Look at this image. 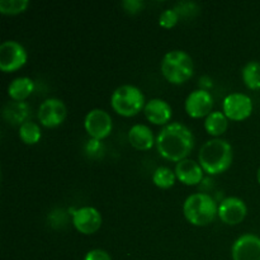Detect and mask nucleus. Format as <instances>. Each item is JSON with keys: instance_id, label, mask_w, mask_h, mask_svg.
Wrapping results in <instances>:
<instances>
[{"instance_id": "1", "label": "nucleus", "mask_w": 260, "mask_h": 260, "mask_svg": "<svg viewBox=\"0 0 260 260\" xmlns=\"http://www.w3.org/2000/svg\"><path fill=\"white\" fill-rule=\"evenodd\" d=\"M155 145L164 159L178 162L190 154L194 147V136L185 124L170 122L160 129Z\"/></svg>"}, {"instance_id": "2", "label": "nucleus", "mask_w": 260, "mask_h": 260, "mask_svg": "<svg viewBox=\"0 0 260 260\" xmlns=\"http://www.w3.org/2000/svg\"><path fill=\"white\" fill-rule=\"evenodd\" d=\"M234 152L230 142L223 139H211L202 145L198 154L201 167L211 175L221 174L230 168Z\"/></svg>"}, {"instance_id": "3", "label": "nucleus", "mask_w": 260, "mask_h": 260, "mask_svg": "<svg viewBox=\"0 0 260 260\" xmlns=\"http://www.w3.org/2000/svg\"><path fill=\"white\" fill-rule=\"evenodd\" d=\"M183 213L192 225L206 226L218 215V206L207 193H193L183 203Z\"/></svg>"}, {"instance_id": "4", "label": "nucleus", "mask_w": 260, "mask_h": 260, "mask_svg": "<svg viewBox=\"0 0 260 260\" xmlns=\"http://www.w3.org/2000/svg\"><path fill=\"white\" fill-rule=\"evenodd\" d=\"M160 69L168 81L173 84H183L192 78L194 73V63L185 51L173 50L165 53L160 63Z\"/></svg>"}, {"instance_id": "5", "label": "nucleus", "mask_w": 260, "mask_h": 260, "mask_svg": "<svg viewBox=\"0 0 260 260\" xmlns=\"http://www.w3.org/2000/svg\"><path fill=\"white\" fill-rule=\"evenodd\" d=\"M145 95L141 89L132 84L119 85L113 91L111 98V106L118 114L131 117L145 108Z\"/></svg>"}, {"instance_id": "6", "label": "nucleus", "mask_w": 260, "mask_h": 260, "mask_svg": "<svg viewBox=\"0 0 260 260\" xmlns=\"http://www.w3.org/2000/svg\"><path fill=\"white\" fill-rule=\"evenodd\" d=\"M27 61V51L18 41L7 40L0 45V69L12 73L22 68Z\"/></svg>"}, {"instance_id": "7", "label": "nucleus", "mask_w": 260, "mask_h": 260, "mask_svg": "<svg viewBox=\"0 0 260 260\" xmlns=\"http://www.w3.org/2000/svg\"><path fill=\"white\" fill-rule=\"evenodd\" d=\"M84 127L91 139L101 141L108 136L113 128V119L111 114L102 108H94L86 113L84 118Z\"/></svg>"}, {"instance_id": "8", "label": "nucleus", "mask_w": 260, "mask_h": 260, "mask_svg": "<svg viewBox=\"0 0 260 260\" xmlns=\"http://www.w3.org/2000/svg\"><path fill=\"white\" fill-rule=\"evenodd\" d=\"M223 113L234 121H243L253 112V101L245 93H231L223 98Z\"/></svg>"}, {"instance_id": "9", "label": "nucleus", "mask_w": 260, "mask_h": 260, "mask_svg": "<svg viewBox=\"0 0 260 260\" xmlns=\"http://www.w3.org/2000/svg\"><path fill=\"white\" fill-rule=\"evenodd\" d=\"M213 107V96L211 95L207 89H196L190 91L185 98L184 108L185 112L193 118H201V117H207L212 112Z\"/></svg>"}, {"instance_id": "10", "label": "nucleus", "mask_w": 260, "mask_h": 260, "mask_svg": "<svg viewBox=\"0 0 260 260\" xmlns=\"http://www.w3.org/2000/svg\"><path fill=\"white\" fill-rule=\"evenodd\" d=\"M101 212L91 206H84V207L73 210V223L76 230L85 235H90L99 230L102 226Z\"/></svg>"}, {"instance_id": "11", "label": "nucleus", "mask_w": 260, "mask_h": 260, "mask_svg": "<svg viewBox=\"0 0 260 260\" xmlns=\"http://www.w3.org/2000/svg\"><path fill=\"white\" fill-rule=\"evenodd\" d=\"M233 260H260V236L244 234L231 246Z\"/></svg>"}, {"instance_id": "12", "label": "nucleus", "mask_w": 260, "mask_h": 260, "mask_svg": "<svg viewBox=\"0 0 260 260\" xmlns=\"http://www.w3.org/2000/svg\"><path fill=\"white\" fill-rule=\"evenodd\" d=\"M38 119L45 127H56L63 122L66 117V106L61 99L47 98L38 108Z\"/></svg>"}, {"instance_id": "13", "label": "nucleus", "mask_w": 260, "mask_h": 260, "mask_svg": "<svg viewBox=\"0 0 260 260\" xmlns=\"http://www.w3.org/2000/svg\"><path fill=\"white\" fill-rule=\"evenodd\" d=\"M248 213L246 203L239 197L223 198L218 205V217L223 223L228 225H238Z\"/></svg>"}, {"instance_id": "14", "label": "nucleus", "mask_w": 260, "mask_h": 260, "mask_svg": "<svg viewBox=\"0 0 260 260\" xmlns=\"http://www.w3.org/2000/svg\"><path fill=\"white\" fill-rule=\"evenodd\" d=\"M175 175L182 183L187 185H196L202 182L203 168L193 159H183L175 165Z\"/></svg>"}, {"instance_id": "15", "label": "nucleus", "mask_w": 260, "mask_h": 260, "mask_svg": "<svg viewBox=\"0 0 260 260\" xmlns=\"http://www.w3.org/2000/svg\"><path fill=\"white\" fill-rule=\"evenodd\" d=\"M145 117L154 124H168L173 114V109L167 101L161 98H152L146 102L144 108Z\"/></svg>"}, {"instance_id": "16", "label": "nucleus", "mask_w": 260, "mask_h": 260, "mask_svg": "<svg viewBox=\"0 0 260 260\" xmlns=\"http://www.w3.org/2000/svg\"><path fill=\"white\" fill-rule=\"evenodd\" d=\"M128 141L137 150H149L152 145L156 144V139L151 128L142 123L134 124L128 129Z\"/></svg>"}, {"instance_id": "17", "label": "nucleus", "mask_w": 260, "mask_h": 260, "mask_svg": "<svg viewBox=\"0 0 260 260\" xmlns=\"http://www.w3.org/2000/svg\"><path fill=\"white\" fill-rule=\"evenodd\" d=\"M29 114V106L23 101L9 102L3 108V117L12 124H19V126H22L24 122L29 121L28 119Z\"/></svg>"}, {"instance_id": "18", "label": "nucleus", "mask_w": 260, "mask_h": 260, "mask_svg": "<svg viewBox=\"0 0 260 260\" xmlns=\"http://www.w3.org/2000/svg\"><path fill=\"white\" fill-rule=\"evenodd\" d=\"M35 90V81L28 76H18L8 85V94L13 101H24Z\"/></svg>"}, {"instance_id": "19", "label": "nucleus", "mask_w": 260, "mask_h": 260, "mask_svg": "<svg viewBox=\"0 0 260 260\" xmlns=\"http://www.w3.org/2000/svg\"><path fill=\"white\" fill-rule=\"evenodd\" d=\"M228 117L223 112L212 111L205 119V128L212 136H220L228 129Z\"/></svg>"}, {"instance_id": "20", "label": "nucleus", "mask_w": 260, "mask_h": 260, "mask_svg": "<svg viewBox=\"0 0 260 260\" xmlns=\"http://www.w3.org/2000/svg\"><path fill=\"white\" fill-rule=\"evenodd\" d=\"M241 78L249 89H260V62L256 60L248 61L241 70Z\"/></svg>"}, {"instance_id": "21", "label": "nucleus", "mask_w": 260, "mask_h": 260, "mask_svg": "<svg viewBox=\"0 0 260 260\" xmlns=\"http://www.w3.org/2000/svg\"><path fill=\"white\" fill-rule=\"evenodd\" d=\"M19 137L24 144L27 145H35L42 137V132H41V127L38 126L36 122L27 121L19 126Z\"/></svg>"}, {"instance_id": "22", "label": "nucleus", "mask_w": 260, "mask_h": 260, "mask_svg": "<svg viewBox=\"0 0 260 260\" xmlns=\"http://www.w3.org/2000/svg\"><path fill=\"white\" fill-rule=\"evenodd\" d=\"M175 178H177L175 172H173L168 167H159L152 173V183L156 187L162 188V189H168V188L173 187L175 183Z\"/></svg>"}, {"instance_id": "23", "label": "nucleus", "mask_w": 260, "mask_h": 260, "mask_svg": "<svg viewBox=\"0 0 260 260\" xmlns=\"http://www.w3.org/2000/svg\"><path fill=\"white\" fill-rule=\"evenodd\" d=\"M28 5H29L28 0H2L0 12L3 14H18L24 12Z\"/></svg>"}, {"instance_id": "24", "label": "nucleus", "mask_w": 260, "mask_h": 260, "mask_svg": "<svg viewBox=\"0 0 260 260\" xmlns=\"http://www.w3.org/2000/svg\"><path fill=\"white\" fill-rule=\"evenodd\" d=\"M178 19H179V14L177 13V10L174 8H168L160 13L159 24L165 28H172L173 25L177 24Z\"/></svg>"}, {"instance_id": "25", "label": "nucleus", "mask_w": 260, "mask_h": 260, "mask_svg": "<svg viewBox=\"0 0 260 260\" xmlns=\"http://www.w3.org/2000/svg\"><path fill=\"white\" fill-rule=\"evenodd\" d=\"M179 15H192L197 9V4L193 2H180L174 7Z\"/></svg>"}, {"instance_id": "26", "label": "nucleus", "mask_w": 260, "mask_h": 260, "mask_svg": "<svg viewBox=\"0 0 260 260\" xmlns=\"http://www.w3.org/2000/svg\"><path fill=\"white\" fill-rule=\"evenodd\" d=\"M83 260H112V258L103 249H93L85 254Z\"/></svg>"}, {"instance_id": "27", "label": "nucleus", "mask_w": 260, "mask_h": 260, "mask_svg": "<svg viewBox=\"0 0 260 260\" xmlns=\"http://www.w3.org/2000/svg\"><path fill=\"white\" fill-rule=\"evenodd\" d=\"M124 9L129 13H136L144 7V2H140V0H126V2L122 3Z\"/></svg>"}, {"instance_id": "28", "label": "nucleus", "mask_w": 260, "mask_h": 260, "mask_svg": "<svg viewBox=\"0 0 260 260\" xmlns=\"http://www.w3.org/2000/svg\"><path fill=\"white\" fill-rule=\"evenodd\" d=\"M102 145H101V141L99 140H95V139H90L88 141V144H86V151L88 152H96L98 150H101Z\"/></svg>"}, {"instance_id": "29", "label": "nucleus", "mask_w": 260, "mask_h": 260, "mask_svg": "<svg viewBox=\"0 0 260 260\" xmlns=\"http://www.w3.org/2000/svg\"><path fill=\"white\" fill-rule=\"evenodd\" d=\"M256 179H258V182H259V184H260V167H259L258 172H256Z\"/></svg>"}]
</instances>
